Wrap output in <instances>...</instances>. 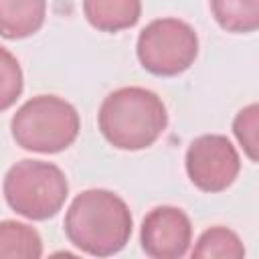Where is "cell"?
Masks as SVG:
<instances>
[{"instance_id": "14", "label": "cell", "mask_w": 259, "mask_h": 259, "mask_svg": "<svg viewBox=\"0 0 259 259\" xmlns=\"http://www.w3.org/2000/svg\"><path fill=\"white\" fill-rule=\"evenodd\" d=\"M257 127H259V105L251 103L243 107L233 121V134L241 144L243 152L251 162H257Z\"/></svg>"}, {"instance_id": "7", "label": "cell", "mask_w": 259, "mask_h": 259, "mask_svg": "<svg viewBox=\"0 0 259 259\" xmlns=\"http://www.w3.org/2000/svg\"><path fill=\"white\" fill-rule=\"evenodd\" d=\"M140 243L154 259H178L192 243V223L178 206H156L142 221Z\"/></svg>"}, {"instance_id": "1", "label": "cell", "mask_w": 259, "mask_h": 259, "mask_svg": "<svg viewBox=\"0 0 259 259\" xmlns=\"http://www.w3.org/2000/svg\"><path fill=\"white\" fill-rule=\"evenodd\" d=\"M63 225L67 239L79 251L109 257L127 245L134 219L121 196L105 188H89L73 198Z\"/></svg>"}, {"instance_id": "8", "label": "cell", "mask_w": 259, "mask_h": 259, "mask_svg": "<svg viewBox=\"0 0 259 259\" xmlns=\"http://www.w3.org/2000/svg\"><path fill=\"white\" fill-rule=\"evenodd\" d=\"M47 0H0V36L18 40L40 30Z\"/></svg>"}, {"instance_id": "5", "label": "cell", "mask_w": 259, "mask_h": 259, "mask_svg": "<svg viewBox=\"0 0 259 259\" xmlns=\"http://www.w3.org/2000/svg\"><path fill=\"white\" fill-rule=\"evenodd\" d=\"M136 53L142 67L152 75L174 77L196 61L198 36L184 20L158 18L142 28Z\"/></svg>"}, {"instance_id": "10", "label": "cell", "mask_w": 259, "mask_h": 259, "mask_svg": "<svg viewBox=\"0 0 259 259\" xmlns=\"http://www.w3.org/2000/svg\"><path fill=\"white\" fill-rule=\"evenodd\" d=\"M210 10L227 32L247 34L259 28V0H210Z\"/></svg>"}, {"instance_id": "6", "label": "cell", "mask_w": 259, "mask_h": 259, "mask_svg": "<svg viewBox=\"0 0 259 259\" xmlns=\"http://www.w3.org/2000/svg\"><path fill=\"white\" fill-rule=\"evenodd\" d=\"M184 166L190 182L198 190L212 194L227 190L235 182L241 170V158L227 136L204 134L190 142Z\"/></svg>"}, {"instance_id": "2", "label": "cell", "mask_w": 259, "mask_h": 259, "mask_svg": "<svg viewBox=\"0 0 259 259\" xmlns=\"http://www.w3.org/2000/svg\"><path fill=\"white\" fill-rule=\"evenodd\" d=\"M103 138L117 150L150 148L166 130L164 101L146 87H121L111 91L97 113Z\"/></svg>"}, {"instance_id": "3", "label": "cell", "mask_w": 259, "mask_h": 259, "mask_svg": "<svg viewBox=\"0 0 259 259\" xmlns=\"http://www.w3.org/2000/svg\"><path fill=\"white\" fill-rule=\"evenodd\" d=\"M10 130L22 150L57 154L77 140L81 119L69 101L57 95H36L16 109Z\"/></svg>"}, {"instance_id": "4", "label": "cell", "mask_w": 259, "mask_h": 259, "mask_svg": "<svg viewBox=\"0 0 259 259\" xmlns=\"http://www.w3.org/2000/svg\"><path fill=\"white\" fill-rule=\"evenodd\" d=\"M2 190L16 214L30 221H47L63 208L69 196V182L53 162L20 160L6 172Z\"/></svg>"}, {"instance_id": "9", "label": "cell", "mask_w": 259, "mask_h": 259, "mask_svg": "<svg viewBox=\"0 0 259 259\" xmlns=\"http://www.w3.org/2000/svg\"><path fill=\"white\" fill-rule=\"evenodd\" d=\"M87 22L101 32H119L138 24L142 0H83Z\"/></svg>"}, {"instance_id": "12", "label": "cell", "mask_w": 259, "mask_h": 259, "mask_svg": "<svg viewBox=\"0 0 259 259\" xmlns=\"http://www.w3.org/2000/svg\"><path fill=\"white\" fill-rule=\"evenodd\" d=\"M192 257L196 259H214V257L241 259L245 257V247L235 231L227 227H210L198 237L192 249Z\"/></svg>"}, {"instance_id": "13", "label": "cell", "mask_w": 259, "mask_h": 259, "mask_svg": "<svg viewBox=\"0 0 259 259\" xmlns=\"http://www.w3.org/2000/svg\"><path fill=\"white\" fill-rule=\"evenodd\" d=\"M22 87V69L16 57L8 49L0 47V111H6L16 103Z\"/></svg>"}, {"instance_id": "11", "label": "cell", "mask_w": 259, "mask_h": 259, "mask_svg": "<svg viewBox=\"0 0 259 259\" xmlns=\"http://www.w3.org/2000/svg\"><path fill=\"white\" fill-rule=\"evenodd\" d=\"M42 255L40 235L18 221H0V259H38Z\"/></svg>"}]
</instances>
